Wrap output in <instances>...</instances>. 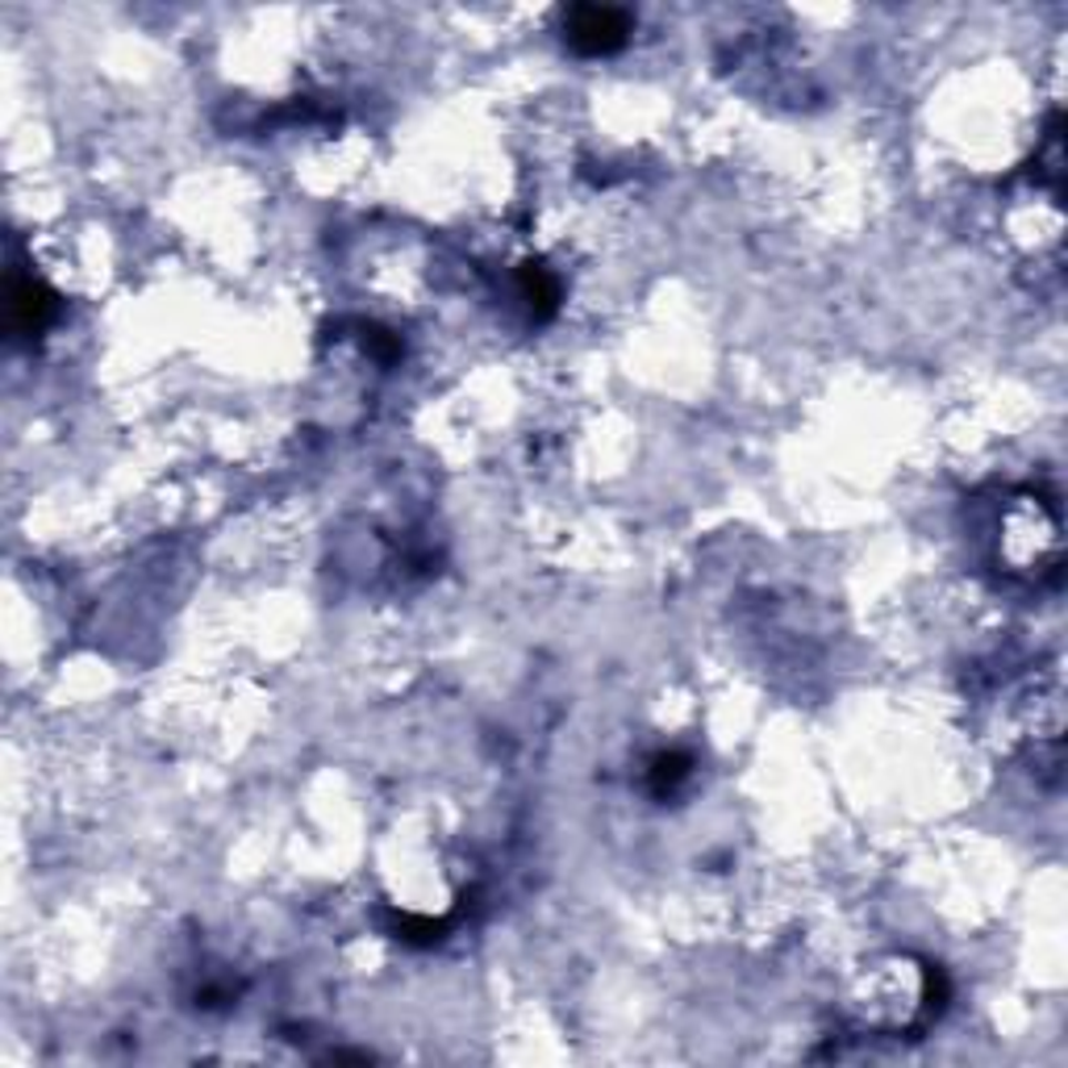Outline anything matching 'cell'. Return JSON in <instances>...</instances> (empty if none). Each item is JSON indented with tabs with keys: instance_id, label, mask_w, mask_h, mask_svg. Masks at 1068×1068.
<instances>
[{
	"instance_id": "cell-2",
	"label": "cell",
	"mask_w": 1068,
	"mask_h": 1068,
	"mask_svg": "<svg viewBox=\"0 0 1068 1068\" xmlns=\"http://www.w3.org/2000/svg\"><path fill=\"white\" fill-rule=\"evenodd\" d=\"M684 772H689V769H684V760H681V755H672V760H668V755H664V760H660V764H655V781H660V789H672V785H677V781H681V776H684Z\"/></svg>"
},
{
	"instance_id": "cell-1",
	"label": "cell",
	"mask_w": 1068,
	"mask_h": 1068,
	"mask_svg": "<svg viewBox=\"0 0 1068 1068\" xmlns=\"http://www.w3.org/2000/svg\"><path fill=\"white\" fill-rule=\"evenodd\" d=\"M563 34L580 54H610L631 34V18L622 9H601V4H580L563 21Z\"/></svg>"
}]
</instances>
